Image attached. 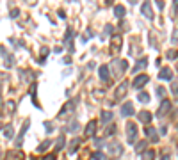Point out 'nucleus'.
Here are the masks:
<instances>
[{
	"mask_svg": "<svg viewBox=\"0 0 178 160\" xmlns=\"http://www.w3.org/2000/svg\"><path fill=\"white\" fill-rule=\"evenodd\" d=\"M127 137H128V142L130 144L135 142V137H137V126H135V123H128L127 125Z\"/></svg>",
	"mask_w": 178,
	"mask_h": 160,
	"instance_id": "nucleus-2",
	"label": "nucleus"
},
{
	"mask_svg": "<svg viewBox=\"0 0 178 160\" xmlns=\"http://www.w3.org/2000/svg\"><path fill=\"white\" fill-rule=\"evenodd\" d=\"M159 78H160V80H171V78H173V71L169 70V68H164V70L159 73Z\"/></svg>",
	"mask_w": 178,
	"mask_h": 160,
	"instance_id": "nucleus-11",
	"label": "nucleus"
},
{
	"mask_svg": "<svg viewBox=\"0 0 178 160\" xmlns=\"http://www.w3.org/2000/svg\"><path fill=\"white\" fill-rule=\"evenodd\" d=\"M127 94V82H123L119 87H118V91H116V98H123Z\"/></svg>",
	"mask_w": 178,
	"mask_h": 160,
	"instance_id": "nucleus-15",
	"label": "nucleus"
},
{
	"mask_svg": "<svg viewBox=\"0 0 178 160\" xmlns=\"http://www.w3.org/2000/svg\"><path fill=\"white\" fill-rule=\"evenodd\" d=\"M137 100H139L141 103H148V101H150V94H148V93H143V91H141L139 96H137Z\"/></svg>",
	"mask_w": 178,
	"mask_h": 160,
	"instance_id": "nucleus-19",
	"label": "nucleus"
},
{
	"mask_svg": "<svg viewBox=\"0 0 178 160\" xmlns=\"http://www.w3.org/2000/svg\"><path fill=\"white\" fill-rule=\"evenodd\" d=\"M13 135H14V132H13V126H11V125L4 126V137H6V139H13Z\"/></svg>",
	"mask_w": 178,
	"mask_h": 160,
	"instance_id": "nucleus-17",
	"label": "nucleus"
},
{
	"mask_svg": "<svg viewBox=\"0 0 178 160\" xmlns=\"http://www.w3.org/2000/svg\"><path fill=\"white\" fill-rule=\"evenodd\" d=\"M162 160H169V157H162Z\"/></svg>",
	"mask_w": 178,
	"mask_h": 160,
	"instance_id": "nucleus-40",
	"label": "nucleus"
},
{
	"mask_svg": "<svg viewBox=\"0 0 178 160\" xmlns=\"http://www.w3.org/2000/svg\"><path fill=\"white\" fill-rule=\"evenodd\" d=\"M93 160H103V153H102V151H96V153H93Z\"/></svg>",
	"mask_w": 178,
	"mask_h": 160,
	"instance_id": "nucleus-28",
	"label": "nucleus"
},
{
	"mask_svg": "<svg viewBox=\"0 0 178 160\" xmlns=\"http://www.w3.org/2000/svg\"><path fill=\"white\" fill-rule=\"evenodd\" d=\"M89 38H91V32H86L84 34V38H82V41H87Z\"/></svg>",
	"mask_w": 178,
	"mask_h": 160,
	"instance_id": "nucleus-34",
	"label": "nucleus"
},
{
	"mask_svg": "<svg viewBox=\"0 0 178 160\" xmlns=\"http://www.w3.org/2000/svg\"><path fill=\"white\" fill-rule=\"evenodd\" d=\"M160 133H162V135H166V133H167V128L162 126V128H160Z\"/></svg>",
	"mask_w": 178,
	"mask_h": 160,
	"instance_id": "nucleus-38",
	"label": "nucleus"
},
{
	"mask_svg": "<svg viewBox=\"0 0 178 160\" xmlns=\"http://www.w3.org/2000/svg\"><path fill=\"white\" fill-rule=\"evenodd\" d=\"M7 107H9V111H14V103H13V101H9V103H7Z\"/></svg>",
	"mask_w": 178,
	"mask_h": 160,
	"instance_id": "nucleus-37",
	"label": "nucleus"
},
{
	"mask_svg": "<svg viewBox=\"0 0 178 160\" xmlns=\"http://www.w3.org/2000/svg\"><path fill=\"white\" fill-rule=\"evenodd\" d=\"M176 126H178V123H176Z\"/></svg>",
	"mask_w": 178,
	"mask_h": 160,
	"instance_id": "nucleus-41",
	"label": "nucleus"
},
{
	"mask_svg": "<svg viewBox=\"0 0 178 160\" xmlns=\"http://www.w3.org/2000/svg\"><path fill=\"white\" fill-rule=\"evenodd\" d=\"M98 73H100V78L103 80V82H105V80H109V73H111V71H109V68H107L105 64H102V66H100Z\"/></svg>",
	"mask_w": 178,
	"mask_h": 160,
	"instance_id": "nucleus-12",
	"label": "nucleus"
},
{
	"mask_svg": "<svg viewBox=\"0 0 178 160\" xmlns=\"http://www.w3.org/2000/svg\"><path fill=\"white\" fill-rule=\"evenodd\" d=\"M171 43H173V44H176V43H178V28L175 30V32H173V36H171Z\"/></svg>",
	"mask_w": 178,
	"mask_h": 160,
	"instance_id": "nucleus-29",
	"label": "nucleus"
},
{
	"mask_svg": "<svg viewBox=\"0 0 178 160\" xmlns=\"http://www.w3.org/2000/svg\"><path fill=\"white\" fill-rule=\"evenodd\" d=\"M55 158H57V157H55L54 153H52V155H46V157H45L43 160H55Z\"/></svg>",
	"mask_w": 178,
	"mask_h": 160,
	"instance_id": "nucleus-33",
	"label": "nucleus"
},
{
	"mask_svg": "<svg viewBox=\"0 0 178 160\" xmlns=\"http://www.w3.org/2000/svg\"><path fill=\"white\" fill-rule=\"evenodd\" d=\"M18 14H20L18 9H13V11H11V18H18Z\"/></svg>",
	"mask_w": 178,
	"mask_h": 160,
	"instance_id": "nucleus-32",
	"label": "nucleus"
},
{
	"mask_svg": "<svg viewBox=\"0 0 178 160\" xmlns=\"http://www.w3.org/2000/svg\"><path fill=\"white\" fill-rule=\"evenodd\" d=\"M41 54H43V55H46V54H48V48H46V46H43V50H41Z\"/></svg>",
	"mask_w": 178,
	"mask_h": 160,
	"instance_id": "nucleus-39",
	"label": "nucleus"
},
{
	"mask_svg": "<svg viewBox=\"0 0 178 160\" xmlns=\"http://www.w3.org/2000/svg\"><path fill=\"white\" fill-rule=\"evenodd\" d=\"M73 109H75V101H70V103H68L66 107H64V109H62V111H61V117L64 116V114H66L68 111H73Z\"/></svg>",
	"mask_w": 178,
	"mask_h": 160,
	"instance_id": "nucleus-21",
	"label": "nucleus"
},
{
	"mask_svg": "<svg viewBox=\"0 0 178 160\" xmlns=\"http://www.w3.org/2000/svg\"><path fill=\"white\" fill-rule=\"evenodd\" d=\"M48 146H50V141H45V142H41V146L38 148V151L41 153V151H45V149L48 148Z\"/></svg>",
	"mask_w": 178,
	"mask_h": 160,
	"instance_id": "nucleus-27",
	"label": "nucleus"
},
{
	"mask_svg": "<svg viewBox=\"0 0 178 160\" xmlns=\"http://www.w3.org/2000/svg\"><path fill=\"white\" fill-rule=\"evenodd\" d=\"M105 32L107 34H112V25H107V27H105Z\"/></svg>",
	"mask_w": 178,
	"mask_h": 160,
	"instance_id": "nucleus-36",
	"label": "nucleus"
},
{
	"mask_svg": "<svg viewBox=\"0 0 178 160\" xmlns=\"http://www.w3.org/2000/svg\"><path fill=\"white\" fill-rule=\"evenodd\" d=\"M148 82H150V77H148V75H137V77L134 78L132 85H134L135 89H141V87H144Z\"/></svg>",
	"mask_w": 178,
	"mask_h": 160,
	"instance_id": "nucleus-3",
	"label": "nucleus"
},
{
	"mask_svg": "<svg viewBox=\"0 0 178 160\" xmlns=\"http://www.w3.org/2000/svg\"><path fill=\"white\" fill-rule=\"evenodd\" d=\"M132 114H134V105L132 101H127L121 107V116H132Z\"/></svg>",
	"mask_w": 178,
	"mask_h": 160,
	"instance_id": "nucleus-8",
	"label": "nucleus"
},
{
	"mask_svg": "<svg viewBox=\"0 0 178 160\" xmlns=\"http://www.w3.org/2000/svg\"><path fill=\"white\" fill-rule=\"evenodd\" d=\"M7 160H22L23 158V153H20V151H7Z\"/></svg>",
	"mask_w": 178,
	"mask_h": 160,
	"instance_id": "nucleus-14",
	"label": "nucleus"
},
{
	"mask_svg": "<svg viewBox=\"0 0 178 160\" xmlns=\"http://www.w3.org/2000/svg\"><path fill=\"white\" fill-rule=\"evenodd\" d=\"M157 7H159V9H164V2H160V0H157Z\"/></svg>",
	"mask_w": 178,
	"mask_h": 160,
	"instance_id": "nucleus-35",
	"label": "nucleus"
},
{
	"mask_svg": "<svg viewBox=\"0 0 178 160\" xmlns=\"http://www.w3.org/2000/svg\"><path fill=\"white\" fill-rule=\"evenodd\" d=\"M77 130H78V121L73 119V121L70 123V126H68V132H77Z\"/></svg>",
	"mask_w": 178,
	"mask_h": 160,
	"instance_id": "nucleus-25",
	"label": "nucleus"
},
{
	"mask_svg": "<svg viewBox=\"0 0 178 160\" xmlns=\"http://www.w3.org/2000/svg\"><path fill=\"white\" fill-rule=\"evenodd\" d=\"M144 133H146V137L150 139L151 142H157V141H159V135H157V132H155V128L153 126H146Z\"/></svg>",
	"mask_w": 178,
	"mask_h": 160,
	"instance_id": "nucleus-7",
	"label": "nucleus"
},
{
	"mask_svg": "<svg viewBox=\"0 0 178 160\" xmlns=\"http://www.w3.org/2000/svg\"><path fill=\"white\" fill-rule=\"evenodd\" d=\"M114 14H116L118 18H123L125 16V7L123 6H114Z\"/></svg>",
	"mask_w": 178,
	"mask_h": 160,
	"instance_id": "nucleus-18",
	"label": "nucleus"
},
{
	"mask_svg": "<svg viewBox=\"0 0 178 160\" xmlns=\"http://www.w3.org/2000/svg\"><path fill=\"white\" fill-rule=\"evenodd\" d=\"M127 68H128L127 61H121V59H114V61H112V70H114V75H116V77H121L123 71H125Z\"/></svg>",
	"mask_w": 178,
	"mask_h": 160,
	"instance_id": "nucleus-1",
	"label": "nucleus"
},
{
	"mask_svg": "<svg viewBox=\"0 0 178 160\" xmlns=\"http://www.w3.org/2000/svg\"><path fill=\"white\" fill-rule=\"evenodd\" d=\"M107 151L112 155H116V157H119V155L123 153V146L119 142H111V144H107Z\"/></svg>",
	"mask_w": 178,
	"mask_h": 160,
	"instance_id": "nucleus-4",
	"label": "nucleus"
},
{
	"mask_svg": "<svg viewBox=\"0 0 178 160\" xmlns=\"http://www.w3.org/2000/svg\"><path fill=\"white\" fill-rule=\"evenodd\" d=\"M62 146H64V135H61V137L57 139V142H55V149L59 151V149H62Z\"/></svg>",
	"mask_w": 178,
	"mask_h": 160,
	"instance_id": "nucleus-26",
	"label": "nucleus"
},
{
	"mask_svg": "<svg viewBox=\"0 0 178 160\" xmlns=\"http://www.w3.org/2000/svg\"><path fill=\"white\" fill-rule=\"evenodd\" d=\"M146 64H148V61H146V59H139V61L135 62V66H134V73H139L141 70H144Z\"/></svg>",
	"mask_w": 178,
	"mask_h": 160,
	"instance_id": "nucleus-13",
	"label": "nucleus"
},
{
	"mask_svg": "<svg viewBox=\"0 0 178 160\" xmlns=\"http://www.w3.org/2000/svg\"><path fill=\"white\" fill-rule=\"evenodd\" d=\"M157 94H159L160 98H164V94H166V89H164V87H159V89H157Z\"/></svg>",
	"mask_w": 178,
	"mask_h": 160,
	"instance_id": "nucleus-30",
	"label": "nucleus"
},
{
	"mask_svg": "<svg viewBox=\"0 0 178 160\" xmlns=\"http://www.w3.org/2000/svg\"><path fill=\"white\" fill-rule=\"evenodd\" d=\"M171 109V101H167V100H162V103H160V107H159V111H157V116L159 117H162L164 114H166L167 111Z\"/></svg>",
	"mask_w": 178,
	"mask_h": 160,
	"instance_id": "nucleus-6",
	"label": "nucleus"
},
{
	"mask_svg": "<svg viewBox=\"0 0 178 160\" xmlns=\"http://www.w3.org/2000/svg\"><path fill=\"white\" fill-rule=\"evenodd\" d=\"M109 121H112V112L103 111V112H102V123H103V125H107Z\"/></svg>",
	"mask_w": 178,
	"mask_h": 160,
	"instance_id": "nucleus-16",
	"label": "nucleus"
},
{
	"mask_svg": "<svg viewBox=\"0 0 178 160\" xmlns=\"http://www.w3.org/2000/svg\"><path fill=\"white\" fill-rule=\"evenodd\" d=\"M141 13H143L148 20H153V9H151L150 2H144V4L141 6Z\"/></svg>",
	"mask_w": 178,
	"mask_h": 160,
	"instance_id": "nucleus-5",
	"label": "nucleus"
},
{
	"mask_svg": "<svg viewBox=\"0 0 178 160\" xmlns=\"http://www.w3.org/2000/svg\"><path fill=\"white\" fill-rule=\"evenodd\" d=\"M95 132H96V121H89L87 126H86V137L95 135Z\"/></svg>",
	"mask_w": 178,
	"mask_h": 160,
	"instance_id": "nucleus-10",
	"label": "nucleus"
},
{
	"mask_svg": "<svg viewBox=\"0 0 178 160\" xmlns=\"http://www.w3.org/2000/svg\"><path fill=\"white\" fill-rule=\"evenodd\" d=\"M114 132H116V126H109V128H107V135H114Z\"/></svg>",
	"mask_w": 178,
	"mask_h": 160,
	"instance_id": "nucleus-31",
	"label": "nucleus"
},
{
	"mask_svg": "<svg viewBox=\"0 0 178 160\" xmlns=\"http://www.w3.org/2000/svg\"><path fill=\"white\" fill-rule=\"evenodd\" d=\"M146 149V141H141V142H137V146H135V153H143Z\"/></svg>",
	"mask_w": 178,
	"mask_h": 160,
	"instance_id": "nucleus-22",
	"label": "nucleus"
},
{
	"mask_svg": "<svg viewBox=\"0 0 178 160\" xmlns=\"http://www.w3.org/2000/svg\"><path fill=\"white\" fill-rule=\"evenodd\" d=\"M34 160H36V158H34Z\"/></svg>",
	"mask_w": 178,
	"mask_h": 160,
	"instance_id": "nucleus-42",
	"label": "nucleus"
},
{
	"mask_svg": "<svg viewBox=\"0 0 178 160\" xmlns=\"http://www.w3.org/2000/svg\"><path fill=\"white\" fill-rule=\"evenodd\" d=\"M143 160H155V151H153V149L144 151V153H143Z\"/></svg>",
	"mask_w": 178,
	"mask_h": 160,
	"instance_id": "nucleus-20",
	"label": "nucleus"
},
{
	"mask_svg": "<svg viewBox=\"0 0 178 160\" xmlns=\"http://www.w3.org/2000/svg\"><path fill=\"white\" fill-rule=\"evenodd\" d=\"M78 144H80V141H78V139H73V141H71V146H70V149H68V151H70V153H75Z\"/></svg>",
	"mask_w": 178,
	"mask_h": 160,
	"instance_id": "nucleus-24",
	"label": "nucleus"
},
{
	"mask_svg": "<svg viewBox=\"0 0 178 160\" xmlns=\"http://www.w3.org/2000/svg\"><path fill=\"white\" fill-rule=\"evenodd\" d=\"M137 117H139V121H141V123H146V125H148V123H151V117H153V116H151L148 111H141Z\"/></svg>",
	"mask_w": 178,
	"mask_h": 160,
	"instance_id": "nucleus-9",
	"label": "nucleus"
},
{
	"mask_svg": "<svg viewBox=\"0 0 178 160\" xmlns=\"http://www.w3.org/2000/svg\"><path fill=\"white\" fill-rule=\"evenodd\" d=\"M166 57H167V59H169V61H175V59H176V57H178V52H176V50H167Z\"/></svg>",
	"mask_w": 178,
	"mask_h": 160,
	"instance_id": "nucleus-23",
	"label": "nucleus"
}]
</instances>
